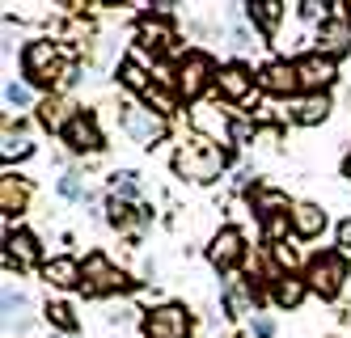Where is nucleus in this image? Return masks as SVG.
I'll use <instances>...</instances> for the list:
<instances>
[{"mask_svg":"<svg viewBox=\"0 0 351 338\" xmlns=\"http://www.w3.org/2000/svg\"><path fill=\"white\" fill-rule=\"evenodd\" d=\"M43 322L51 326L60 338L81 334V317H77V309H72L68 300H47V304H43Z\"/></svg>","mask_w":351,"mask_h":338,"instance_id":"nucleus-27","label":"nucleus"},{"mask_svg":"<svg viewBox=\"0 0 351 338\" xmlns=\"http://www.w3.org/2000/svg\"><path fill=\"white\" fill-rule=\"evenodd\" d=\"M208 263L220 271V275H233L250 263V245H245V232L237 224H220L212 232V241H208Z\"/></svg>","mask_w":351,"mask_h":338,"instance_id":"nucleus-8","label":"nucleus"},{"mask_svg":"<svg viewBox=\"0 0 351 338\" xmlns=\"http://www.w3.org/2000/svg\"><path fill=\"white\" fill-rule=\"evenodd\" d=\"M305 283H309V292L322 296V300H339L343 288H347V279H351V263H347V254L343 250H313L305 258Z\"/></svg>","mask_w":351,"mask_h":338,"instance_id":"nucleus-5","label":"nucleus"},{"mask_svg":"<svg viewBox=\"0 0 351 338\" xmlns=\"http://www.w3.org/2000/svg\"><path fill=\"white\" fill-rule=\"evenodd\" d=\"M21 76H26V85H34V93L51 97V93H68L81 81V64L64 43L30 38L21 47Z\"/></svg>","mask_w":351,"mask_h":338,"instance_id":"nucleus-1","label":"nucleus"},{"mask_svg":"<svg viewBox=\"0 0 351 338\" xmlns=\"http://www.w3.org/2000/svg\"><path fill=\"white\" fill-rule=\"evenodd\" d=\"M292 68H296V81H300V93H330L335 81H339V64L326 60L322 51H300L292 56Z\"/></svg>","mask_w":351,"mask_h":338,"instance_id":"nucleus-10","label":"nucleus"},{"mask_svg":"<svg viewBox=\"0 0 351 338\" xmlns=\"http://www.w3.org/2000/svg\"><path fill=\"white\" fill-rule=\"evenodd\" d=\"M0 300H5V330H9V338H13V334H26V326H30V317H34V313H30V309H34V296H30L26 288H17L13 275H9Z\"/></svg>","mask_w":351,"mask_h":338,"instance_id":"nucleus-20","label":"nucleus"},{"mask_svg":"<svg viewBox=\"0 0 351 338\" xmlns=\"http://www.w3.org/2000/svg\"><path fill=\"white\" fill-rule=\"evenodd\" d=\"M254 89H258V72H250L241 60L220 64V76H216V101L241 106V101H250V93H254Z\"/></svg>","mask_w":351,"mask_h":338,"instance_id":"nucleus-14","label":"nucleus"},{"mask_svg":"<svg viewBox=\"0 0 351 338\" xmlns=\"http://www.w3.org/2000/svg\"><path fill=\"white\" fill-rule=\"evenodd\" d=\"M60 144L72 152V157H97V152H106V132H102V123H97L93 110H81L64 127Z\"/></svg>","mask_w":351,"mask_h":338,"instance_id":"nucleus-11","label":"nucleus"},{"mask_svg":"<svg viewBox=\"0 0 351 338\" xmlns=\"http://www.w3.org/2000/svg\"><path fill=\"white\" fill-rule=\"evenodd\" d=\"M250 334H254V338H275V317L258 309V313L250 317Z\"/></svg>","mask_w":351,"mask_h":338,"instance_id":"nucleus-33","label":"nucleus"},{"mask_svg":"<svg viewBox=\"0 0 351 338\" xmlns=\"http://www.w3.org/2000/svg\"><path fill=\"white\" fill-rule=\"evenodd\" d=\"M339 169H343V178H347V182H351V148H347V152H343V165H339Z\"/></svg>","mask_w":351,"mask_h":338,"instance_id":"nucleus-35","label":"nucleus"},{"mask_svg":"<svg viewBox=\"0 0 351 338\" xmlns=\"http://www.w3.org/2000/svg\"><path fill=\"white\" fill-rule=\"evenodd\" d=\"M140 338H195V313L182 300H161L140 313Z\"/></svg>","mask_w":351,"mask_h":338,"instance_id":"nucleus-6","label":"nucleus"},{"mask_svg":"<svg viewBox=\"0 0 351 338\" xmlns=\"http://www.w3.org/2000/svg\"><path fill=\"white\" fill-rule=\"evenodd\" d=\"M326 224H330V216H326L322 203L296 199V207H292V237L296 241H317L322 232H326Z\"/></svg>","mask_w":351,"mask_h":338,"instance_id":"nucleus-22","label":"nucleus"},{"mask_svg":"<svg viewBox=\"0 0 351 338\" xmlns=\"http://www.w3.org/2000/svg\"><path fill=\"white\" fill-rule=\"evenodd\" d=\"M56 191H60V199H64V203H89V199H93V191L85 186V178H81L77 169L60 173V178H56Z\"/></svg>","mask_w":351,"mask_h":338,"instance_id":"nucleus-29","label":"nucleus"},{"mask_svg":"<svg viewBox=\"0 0 351 338\" xmlns=\"http://www.w3.org/2000/svg\"><path fill=\"white\" fill-rule=\"evenodd\" d=\"M119 127H123V136H132L140 148H157L169 136V119L148 110L144 101H119Z\"/></svg>","mask_w":351,"mask_h":338,"instance_id":"nucleus-7","label":"nucleus"},{"mask_svg":"<svg viewBox=\"0 0 351 338\" xmlns=\"http://www.w3.org/2000/svg\"><path fill=\"white\" fill-rule=\"evenodd\" d=\"M292 9H296V17H300V21H313V30H317V25H322L326 17H330L326 9H335V5H317V0H300V5H292Z\"/></svg>","mask_w":351,"mask_h":338,"instance_id":"nucleus-31","label":"nucleus"},{"mask_svg":"<svg viewBox=\"0 0 351 338\" xmlns=\"http://www.w3.org/2000/svg\"><path fill=\"white\" fill-rule=\"evenodd\" d=\"M258 93H267V97H284V101L300 97V81H296L292 60L275 56V60L258 64Z\"/></svg>","mask_w":351,"mask_h":338,"instance_id":"nucleus-16","label":"nucleus"},{"mask_svg":"<svg viewBox=\"0 0 351 338\" xmlns=\"http://www.w3.org/2000/svg\"><path fill=\"white\" fill-rule=\"evenodd\" d=\"M34 152V144L30 140H17V136H5V161H26Z\"/></svg>","mask_w":351,"mask_h":338,"instance_id":"nucleus-32","label":"nucleus"},{"mask_svg":"<svg viewBox=\"0 0 351 338\" xmlns=\"http://www.w3.org/2000/svg\"><path fill=\"white\" fill-rule=\"evenodd\" d=\"M305 296H309L305 275H280V279L271 283V304L275 309H300V304H305Z\"/></svg>","mask_w":351,"mask_h":338,"instance_id":"nucleus-26","label":"nucleus"},{"mask_svg":"<svg viewBox=\"0 0 351 338\" xmlns=\"http://www.w3.org/2000/svg\"><path fill=\"white\" fill-rule=\"evenodd\" d=\"M30 178H21L13 169L0 173V212H5V228H13V220L30 207Z\"/></svg>","mask_w":351,"mask_h":338,"instance_id":"nucleus-18","label":"nucleus"},{"mask_svg":"<svg viewBox=\"0 0 351 338\" xmlns=\"http://www.w3.org/2000/svg\"><path fill=\"white\" fill-rule=\"evenodd\" d=\"M136 47L144 51V56H153V60L169 56V51H173V60L182 56L173 21H169V17H153V13H140V17H136Z\"/></svg>","mask_w":351,"mask_h":338,"instance_id":"nucleus-9","label":"nucleus"},{"mask_svg":"<svg viewBox=\"0 0 351 338\" xmlns=\"http://www.w3.org/2000/svg\"><path fill=\"white\" fill-rule=\"evenodd\" d=\"M335 250H343V254L351 258V216H343V220L335 224Z\"/></svg>","mask_w":351,"mask_h":338,"instance_id":"nucleus-34","label":"nucleus"},{"mask_svg":"<svg viewBox=\"0 0 351 338\" xmlns=\"http://www.w3.org/2000/svg\"><path fill=\"white\" fill-rule=\"evenodd\" d=\"M245 203H250V212H254L258 228L280 224V220H292V207H296V199H288V191L267 186V182H254V186L245 191Z\"/></svg>","mask_w":351,"mask_h":338,"instance_id":"nucleus-13","label":"nucleus"},{"mask_svg":"<svg viewBox=\"0 0 351 338\" xmlns=\"http://www.w3.org/2000/svg\"><path fill=\"white\" fill-rule=\"evenodd\" d=\"M72 338H77V334H72Z\"/></svg>","mask_w":351,"mask_h":338,"instance_id":"nucleus-36","label":"nucleus"},{"mask_svg":"<svg viewBox=\"0 0 351 338\" xmlns=\"http://www.w3.org/2000/svg\"><path fill=\"white\" fill-rule=\"evenodd\" d=\"M110 195L128 199V203H140V173L136 169H114L110 173Z\"/></svg>","mask_w":351,"mask_h":338,"instance_id":"nucleus-30","label":"nucleus"},{"mask_svg":"<svg viewBox=\"0 0 351 338\" xmlns=\"http://www.w3.org/2000/svg\"><path fill=\"white\" fill-rule=\"evenodd\" d=\"M81 279H85L81 258H72V254H56L43 263V283L56 292H81Z\"/></svg>","mask_w":351,"mask_h":338,"instance_id":"nucleus-21","label":"nucleus"},{"mask_svg":"<svg viewBox=\"0 0 351 338\" xmlns=\"http://www.w3.org/2000/svg\"><path fill=\"white\" fill-rule=\"evenodd\" d=\"M140 101H144L148 110H157L161 119H169V123H173V114L182 110V97H178V89H173V81H169V76H157V81L148 85L144 93H140Z\"/></svg>","mask_w":351,"mask_h":338,"instance_id":"nucleus-24","label":"nucleus"},{"mask_svg":"<svg viewBox=\"0 0 351 338\" xmlns=\"http://www.w3.org/2000/svg\"><path fill=\"white\" fill-rule=\"evenodd\" d=\"M313 51H322L335 64L343 56H351V13H347V5H335V13L313 30Z\"/></svg>","mask_w":351,"mask_h":338,"instance_id":"nucleus-12","label":"nucleus"},{"mask_svg":"<svg viewBox=\"0 0 351 338\" xmlns=\"http://www.w3.org/2000/svg\"><path fill=\"white\" fill-rule=\"evenodd\" d=\"M114 72H119V85H123V89H132L136 97H140V93H144L148 85L157 81V76L148 72V64H144V51H136V56H123Z\"/></svg>","mask_w":351,"mask_h":338,"instance_id":"nucleus-25","label":"nucleus"},{"mask_svg":"<svg viewBox=\"0 0 351 338\" xmlns=\"http://www.w3.org/2000/svg\"><path fill=\"white\" fill-rule=\"evenodd\" d=\"M34 106V85H26V81H17V76H9V81H5V110L13 114H21V110H30ZM38 110V106H34Z\"/></svg>","mask_w":351,"mask_h":338,"instance_id":"nucleus-28","label":"nucleus"},{"mask_svg":"<svg viewBox=\"0 0 351 338\" xmlns=\"http://www.w3.org/2000/svg\"><path fill=\"white\" fill-rule=\"evenodd\" d=\"M43 241L34 237L30 228H5V267H9V275H13V267L17 271H43Z\"/></svg>","mask_w":351,"mask_h":338,"instance_id":"nucleus-15","label":"nucleus"},{"mask_svg":"<svg viewBox=\"0 0 351 338\" xmlns=\"http://www.w3.org/2000/svg\"><path fill=\"white\" fill-rule=\"evenodd\" d=\"M173 89H178L182 101H199L204 93H216V76H220V64L208 56L204 47H191L173 60Z\"/></svg>","mask_w":351,"mask_h":338,"instance_id":"nucleus-3","label":"nucleus"},{"mask_svg":"<svg viewBox=\"0 0 351 338\" xmlns=\"http://www.w3.org/2000/svg\"><path fill=\"white\" fill-rule=\"evenodd\" d=\"M81 271H85V279H81L85 296H128V292H136V283H140V279H132L128 271H123L106 250H89L81 258Z\"/></svg>","mask_w":351,"mask_h":338,"instance_id":"nucleus-4","label":"nucleus"},{"mask_svg":"<svg viewBox=\"0 0 351 338\" xmlns=\"http://www.w3.org/2000/svg\"><path fill=\"white\" fill-rule=\"evenodd\" d=\"M245 9V21L254 25V34L263 38V43H271L275 34H280V25H284V17H288V5L284 0H250V5H241Z\"/></svg>","mask_w":351,"mask_h":338,"instance_id":"nucleus-19","label":"nucleus"},{"mask_svg":"<svg viewBox=\"0 0 351 338\" xmlns=\"http://www.w3.org/2000/svg\"><path fill=\"white\" fill-rule=\"evenodd\" d=\"M169 165H173V173H178L182 182H199V186H208V182H216V178L229 173L233 152L224 148V144H216V140H208V136L195 132L191 140H182L178 148H173Z\"/></svg>","mask_w":351,"mask_h":338,"instance_id":"nucleus-2","label":"nucleus"},{"mask_svg":"<svg viewBox=\"0 0 351 338\" xmlns=\"http://www.w3.org/2000/svg\"><path fill=\"white\" fill-rule=\"evenodd\" d=\"M330 93H300V97H292L288 101V119L296 123V127H317V123H326L330 119Z\"/></svg>","mask_w":351,"mask_h":338,"instance_id":"nucleus-23","label":"nucleus"},{"mask_svg":"<svg viewBox=\"0 0 351 338\" xmlns=\"http://www.w3.org/2000/svg\"><path fill=\"white\" fill-rule=\"evenodd\" d=\"M81 114V106H77V97L72 93H51V97H38V110H34V119H38V127H47L51 136H64V127Z\"/></svg>","mask_w":351,"mask_h":338,"instance_id":"nucleus-17","label":"nucleus"}]
</instances>
